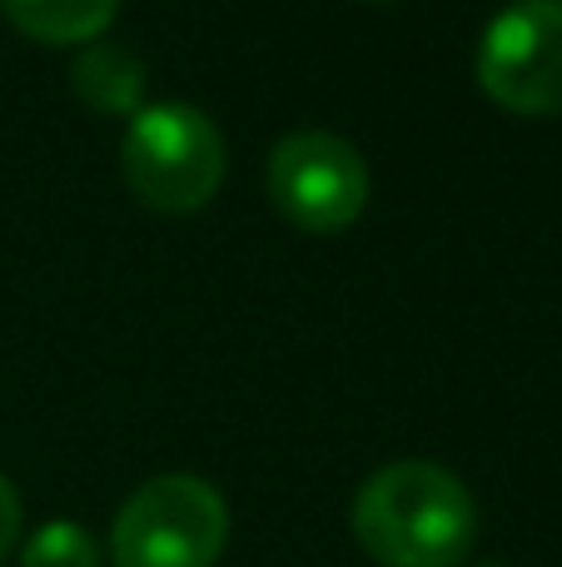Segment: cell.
Instances as JSON below:
<instances>
[{
	"label": "cell",
	"mask_w": 562,
	"mask_h": 567,
	"mask_svg": "<svg viewBox=\"0 0 562 567\" xmlns=\"http://www.w3.org/2000/svg\"><path fill=\"white\" fill-rule=\"evenodd\" d=\"M348 528L378 567H464L478 543V498L444 463L398 458L358 483Z\"/></svg>",
	"instance_id": "1"
},
{
	"label": "cell",
	"mask_w": 562,
	"mask_h": 567,
	"mask_svg": "<svg viewBox=\"0 0 562 567\" xmlns=\"http://www.w3.org/2000/svg\"><path fill=\"white\" fill-rule=\"evenodd\" d=\"M229 150L219 125L189 100H155L129 115L119 140L125 189L155 215H195L219 195Z\"/></svg>",
	"instance_id": "2"
},
{
	"label": "cell",
	"mask_w": 562,
	"mask_h": 567,
	"mask_svg": "<svg viewBox=\"0 0 562 567\" xmlns=\"http://www.w3.org/2000/svg\"><path fill=\"white\" fill-rule=\"evenodd\" d=\"M229 543V503L199 473L145 478L110 523L115 567H215Z\"/></svg>",
	"instance_id": "3"
},
{
	"label": "cell",
	"mask_w": 562,
	"mask_h": 567,
	"mask_svg": "<svg viewBox=\"0 0 562 567\" xmlns=\"http://www.w3.org/2000/svg\"><path fill=\"white\" fill-rule=\"evenodd\" d=\"M264 185L274 209L304 235H339L368 205V165L334 130H294L269 150Z\"/></svg>",
	"instance_id": "4"
},
{
	"label": "cell",
	"mask_w": 562,
	"mask_h": 567,
	"mask_svg": "<svg viewBox=\"0 0 562 567\" xmlns=\"http://www.w3.org/2000/svg\"><path fill=\"white\" fill-rule=\"evenodd\" d=\"M473 65L508 115H562V0H508L478 35Z\"/></svg>",
	"instance_id": "5"
},
{
	"label": "cell",
	"mask_w": 562,
	"mask_h": 567,
	"mask_svg": "<svg viewBox=\"0 0 562 567\" xmlns=\"http://www.w3.org/2000/svg\"><path fill=\"white\" fill-rule=\"evenodd\" d=\"M70 90L80 105H90L95 115H139L149 105V70L129 45L115 40H90L80 45L75 65H70Z\"/></svg>",
	"instance_id": "6"
},
{
	"label": "cell",
	"mask_w": 562,
	"mask_h": 567,
	"mask_svg": "<svg viewBox=\"0 0 562 567\" xmlns=\"http://www.w3.org/2000/svg\"><path fill=\"white\" fill-rule=\"evenodd\" d=\"M6 20L40 45H90L119 16V0H0Z\"/></svg>",
	"instance_id": "7"
},
{
	"label": "cell",
	"mask_w": 562,
	"mask_h": 567,
	"mask_svg": "<svg viewBox=\"0 0 562 567\" xmlns=\"http://www.w3.org/2000/svg\"><path fill=\"white\" fill-rule=\"evenodd\" d=\"M20 567H100V543L90 538V528L70 518L40 523L20 543Z\"/></svg>",
	"instance_id": "8"
},
{
	"label": "cell",
	"mask_w": 562,
	"mask_h": 567,
	"mask_svg": "<svg viewBox=\"0 0 562 567\" xmlns=\"http://www.w3.org/2000/svg\"><path fill=\"white\" fill-rule=\"evenodd\" d=\"M20 528H25V508H20V493H15V483L0 473V567H6V558L20 548Z\"/></svg>",
	"instance_id": "9"
},
{
	"label": "cell",
	"mask_w": 562,
	"mask_h": 567,
	"mask_svg": "<svg viewBox=\"0 0 562 567\" xmlns=\"http://www.w3.org/2000/svg\"><path fill=\"white\" fill-rule=\"evenodd\" d=\"M478 567H503V563H478Z\"/></svg>",
	"instance_id": "10"
},
{
	"label": "cell",
	"mask_w": 562,
	"mask_h": 567,
	"mask_svg": "<svg viewBox=\"0 0 562 567\" xmlns=\"http://www.w3.org/2000/svg\"><path fill=\"white\" fill-rule=\"evenodd\" d=\"M374 6H388V0H374Z\"/></svg>",
	"instance_id": "11"
}]
</instances>
